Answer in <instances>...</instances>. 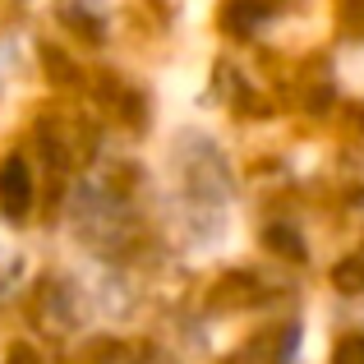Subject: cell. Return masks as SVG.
I'll use <instances>...</instances> for the list:
<instances>
[{
	"instance_id": "obj_3",
	"label": "cell",
	"mask_w": 364,
	"mask_h": 364,
	"mask_svg": "<svg viewBox=\"0 0 364 364\" xmlns=\"http://www.w3.org/2000/svg\"><path fill=\"white\" fill-rule=\"evenodd\" d=\"M337 364H364V337H346L337 346Z\"/></svg>"
},
{
	"instance_id": "obj_5",
	"label": "cell",
	"mask_w": 364,
	"mask_h": 364,
	"mask_svg": "<svg viewBox=\"0 0 364 364\" xmlns=\"http://www.w3.org/2000/svg\"><path fill=\"white\" fill-rule=\"evenodd\" d=\"M5 364H42V360H37V350H28V346H14Z\"/></svg>"
},
{
	"instance_id": "obj_2",
	"label": "cell",
	"mask_w": 364,
	"mask_h": 364,
	"mask_svg": "<svg viewBox=\"0 0 364 364\" xmlns=\"http://www.w3.org/2000/svg\"><path fill=\"white\" fill-rule=\"evenodd\" d=\"M332 282H337V291H346V295L364 291V249L360 254H346L337 267H332Z\"/></svg>"
},
{
	"instance_id": "obj_4",
	"label": "cell",
	"mask_w": 364,
	"mask_h": 364,
	"mask_svg": "<svg viewBox=\"0 0 364 364\" xmlns=\"http://www.w3.org/2000/svg\"><path fill=\"white\" fill-rule=\"evenodd\" d=\"M235 5H240V9H235V14L226 18V23H231L235 33H240V28H254L258 18H263V9H249V0H235Z\"/></svg>"
},
{
	"instance_id": "obj_1",
	"label": "cell",
	"mask_w": 364,
	"mask_h": 364,
	"mask_svg": "<svg viewBox=\"0 0 364 364\" xmlns=\"http://www.w3.org/2000/svg\"><path fill=\"white\" fill-rule=\"evenodd\" d=\"M33 208V171L23 157H5L0 161V213L9 222H23Z\"/></svg>"
}]
</instances>
